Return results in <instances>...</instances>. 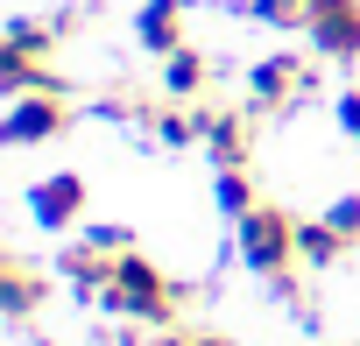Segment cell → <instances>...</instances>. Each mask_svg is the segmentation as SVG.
<instances>
[{"label": "cell", "mask_w": 360, "mask_h": 346, "mask_svg": "<svg viewBox=\"0 0 360 346\" xmlns=\"http://www.w3.org/2000/svg\"><path fill=\"white\" fill-rule=\"evenodd\" d=\"M219 205H226L233 219H248V212L262 205V198H255V184H248V162H240V169H219Z\"/></svg>", "instance_id": "cell-13"}, {"label": "cell", "mask_w": 360, "mask_h": 346, "mask_svg": "<svg viewBox=\"0 0 360 346\" xmlns=\"http://www.w3.org/2000/svg\"><path fill=\"white\" fill-rule=\"evenodd\" d=\"M36 219L57 233V226H78V212H85V177H78V169H57V177H43L36 184Z\"/></svg>", "instance_id": "cell-6"}, {"label": "cell", "mask_w": 360, "mask_h": 346, "mask_svg": "<svg viewBox=\"0 0 360 346\" xmlns=\"http://www.w3.org/2000/svg\"><path fill=\"white\" fill-rule=\"evenodd\" d=\"M113 262H120V255H106V248H92V241H85V248H71V255H64V276H71L85 297H106V283H113Z\"/></svg>", "instance_id": "cell-10"}, {"label": "cell", "mask_w": 360, "mask_h": 346, "mask_svg": "<svg viewBox=\"0 0 360 346\" xmlns=\"http://www.w3.org/2000/svg\"><path fill=\"white\" fill-rule=\"evenodd\" d=\"M64 127H71V99H64V92H22L0 134H8V141H50V134H64Z\"/></svg>", "instance_id": "cell-5"}, {"label": "cell", "mask_w": 360, "mask_h": 346, "mask_svg": "<svg viewBox=\"0 0 360 346\" xmlns=\"http://www.w3.org/2000/svg\"><path fill=\"white\" fill-rule=\"evenodd\" d=\"M155 346H198V339H184V332H162V339H155Z\"/></svg>", "instance_id": "cell-18"}, {"label": "cell", "mask_w": 360, "mask_h": 346, "mask_svg": "<svg viewBox=\"0 0 360 346\" xmlns=\"http://www.w3.org/2000/svg\"><path fill=\"white\" fill-rule=\"evenodd\" d=\"M297 255H304L311 269H325V262H339V255H346V241H339V226H332V219H304V226H297Z\"/></svg>", "instance_id": "cell-12"}, {"label": "cell", "mask_w": 360, "mask_h": 346, "mask_svg": "<svg viewBox=\"0 0 360 346\" xmlns=\"http://www.w3.org/2000/svg\"><path fill=\"white\" fill-rule=\"evenodd\" d=\"M205 85H212V64H205V57H198L191 43L162 57V92H169V99H198Z\"/></svg>", "instance_id": "cell-9"}, {"label": "cell", "mask_w": 360, "mask_h": 346, "mask_svg": "<svg viewBox=\"0 0 360 346\" xmlns=\"http://www.w3.org/2000/svg\"><path fill=\"white\" fill-rule=\"evenodd\" d=\"M198 346H233V339L226 332H198Z\"/></svg>", "instance_id": "cell-19"}, {"label": "cell", "mask_w": 360, "mask_h": 346, "mask_svg": "<svg viewBox=\"0 0 360 346\" xmlns=\"http://www.w3.org/2000/svg\"><path fill=\"white\" fill-rule=\"evenodd\" d=\"M248 85H255V113H283V106H297L311 92V64L283 50V57H262Z\"/></svg>", "instance_id": "cell-4"}, {"label": "cell", "mask_w": 360, "mask_h": 346, "mask_svg": "<svg viewBox=\"0 0 360 346\" xmlns=\"http://www.w3.org/2000/svg\"><path fill=\"white\" fill-rule=\"evenodd\" d=\"M318 57H360V0H311V22H304Z\"/></svg>", "instance_id": "cell-3"}, {"label": "cell", "mask_w": 360, "mask_h": 346, "mask_svg": "<svg viewBox=\"0 0 360 346\" xmlns=\"http://www.w3.org/2000/svg\"><path fill=\"white\" fill-rule=\"evenodd\" d=\"M339 127L360 141V92H346V99H339Z\"/></svg>", "instance_id": "cell-17"}, {"label": "cell", "mask_w": 360, "mask_h": 346, "mask_svg": "<svg viewBox=\"0 0 360 346\" xmlns=\"http://www.w3.org/2000/svg\"><path fill=\"white\" fill-rule=\"evenodd\" d=\"M85 241H92V248H106V255H127V233H120V226H92Z\"/></svg>", "instance_id": "cell-16"}, {"label": "cell", "mask_w": 360, "mask_h": 346, "mask_svg": "<svg viewBox=\"0 0 360 346\" xmlns=\"http://www.w3.org/2000/svg\"><path fill=\"white\" fill-rule=\"evenodd\" d=\"M297 212H283V205H255L248 219H240V255H248V269H262L269 283H283V297H297Z\"/></svg>", "instance_id": "cell-2"}, {"label": "cell", "mask_w": 360, "mask_h": 346, "mask_svg": "<svg viewBox=\"0 0 360 346\" xmlns=\"http://www.w3.org/2000/svg\"><path fill=\"white\" fill-rule=\"evenodd\" d=\"M325 219H332V226H339V241H346V248H353V241H360V198H339V205H332V212H325Z\"/></svg>", "instance_id": "cell-15"}, {"label": "cell", "mask_w": 360, "mask_h": 346, "mask_svg": "<svg viewBox=\"0 0 360 346\" xmlns=\"http://www.w3.org/2000/svg\"><path fill=\"white\" fill-rule=\"evenodd\" d=\"M184 304V283H169L148 255H120L113 262V283H106V311H120V318H148V325H169V311Z\"/></svg>", "instance_id": "cell-1"}, {"label": "cell", "mask_w": 360, "mask_h": 346, "mask_svg": "<svg viewBox=\"0 0 360 346\" xmlns=\"http://www.w3.org/2000/svg\"><path fill=\"white\" fill-rule=\"evenodd\" d=\"M198 113H205V148L219 155V169H240L248 148H255V120L233 113V106H226V113H219V106H198Z\"/></svg>", "instance_id": "cell-7"}, {"label": "cell", "mask_w": 360, "mask_h": 346, "mask_svg": "<svg viewBox=\"0 0 360 346\" xmlns=\"http://www.w3.org/2000/svg\"><path fill=\"white\" fill-rule=\"evenodd\" d=\"M0 297H8L15 318H29V311L43 304V276H36L29 262H8V269H0Z\"/></svg>", "instance_id": "cell-11"}, {"label": "cell", "mask_w": 360, "mask_h": 346, "mask_svg": "<svg viewBox=\"0 0 360 346\" xmlns=\"http://www.w3.org/2000/svg\"><path fill=\"white\" fill-rule=\"evenodd\" d=\"M184 15H191V0H148V8H141V22H134L141 50H155V57L184 50Z\"/></svg>", "instance_id": "cell-8"}, {"label": "cell", "mask_w": 360, "mask_h": 346, "mask_svg": "<svg viewBox=\"0 0 360 346\" xmlns=\"http://www.w3.org/2000/svg\"><path fill=\"white\" fill-rule=\"evenodd\" d=\"M255 15L276 22V29H304L311 22V0H255Z\"/></svg>", "instance_id": "cell-14"}]
</instances>
